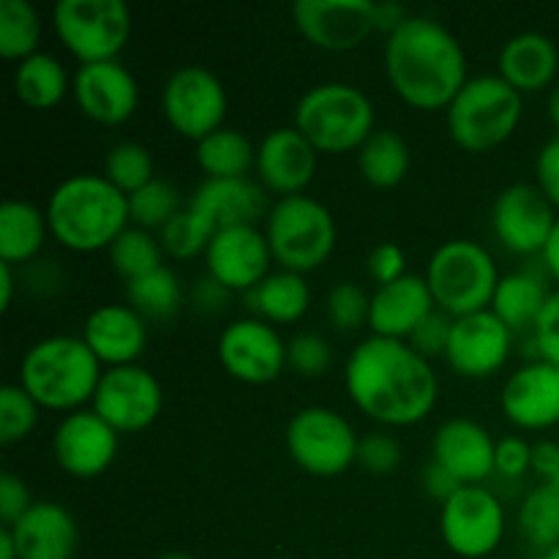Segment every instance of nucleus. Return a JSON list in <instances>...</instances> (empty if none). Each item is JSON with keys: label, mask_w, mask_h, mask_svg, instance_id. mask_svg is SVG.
<instances>
[{"label": "nucleus", "mask_w": 559, "mask_h": 559, "mask_svg": "<svg viewBox=\"0 0 559 559\" xmlns=\"http://www.w3.org/2000/svg\"><path fill=\"white\" fill-rule=\"evenodd\" d=\"M513 331L491 309L453 320L445 360L459 377L486 380L508 364Z\"/></svg>", "instance_id": "obj_17"}, {"label": "nucleus", "mask_w": 559, "mask_h": 559, "mask_svg": "<svg viewBox=\"0 0 559 559\" xmlns=\"http://www.w3.org/2000/svg\"><path fill=\"white\" fill-rule=\"evenodd\" d=\"M530 469H533V445L524 437H502L495 451V473L516 480Z\"/></svg>", "instance_id": "obj_49"}, {"label": "nucleus", "mask_w": 559, "mask_h": 559, "mask_svg": "<svg viewBox=\"0 0 559 559\" xmlns=\"http://www.w3.org/2000/svg\"><path fill=\"white\" fill-rule=\"evenodd\" d=\"M557 207L535 183H513L491 205V229L511 254H544L557 227Z\"/></svg>", "instance_id": "obj_14"}, {"label": "nucleus", "mask_w": 559, "mask_h": 559, "mask_svg": "<svg viewBox=\"0 0 559 559\" xmlns=\"http://www.w3.org/2000/svg\"><path fill=\"white\" fill-rule=\"evenodd\" d=\"M355 464L371 475H388L402 464V445H399L396 437L385 435V431H369V435L360 437L358 462Z\"/></svg>", "instance_id": "obj_45"}, {"label": "nucleus", "mask_w": 559, "mask_h": 559, "mask_svg": "<svg viewBox=\"0 0 559 559\" xmlns=\"http://www.w3.org/2000/svg\"><path fill=\"white\" fill-rule=\"evenodd\" d=\"M271 246L257 224L218 229L205 251L207 276L229 293H251L262 278L271 276Z\"/></svg>", "instance_id": "obj_19"}, {"label": "nucleus", "mask_w": 559, "mask_h": 559, "mask_svg": "<svg viewBox=\"0 0 559 559\" xmlns=\"http://www.w3.org/2000/svg\"><path fill=\"white\" fill-rule=\"evenodd\" d=\"M229 289H224L222 284L218 282H213L211 276L205 278V282L200 284V287L194 289V298H197V304L202 306V309H207V311H216V309H222L224 306V300L229 298Z\"/></svg>", "instance_id": "obj_55"}, {"label": "nucleus", "mask_w": 559, "mask_h": 559, "mask_svg": "<svg viewBox=\"0 0 559 559\" xmlns=\"http://www.w3.org/2000/svg\"><path fill=\"white\" fill-rule=\"evenodd\" d=\"M344 388L366 418L404 429L429 418L440 399V380L431 360L409 342L369 336L353 349L344 369Z\"/></svg>", "instance_id": "obj_1"}, {"label": "nucleus", "mask_w": 559, "mask_h": 559, "mask_svg": "<svg viewBox=\"0 0 559 559\" xmlns=\"http://www.w3.org/2000/svg\"><path fill=\"white\" fill-rule=\"evenodd\" d=\"M413 153L407 140L393 129H377L358 151V169L374 189H396L409 173Z\"/></svg>", "instance_id": "obj_32"}, {"label": "nucleus", "mask_w": 559, "mask_h": 559, "mask_svg": "<svg viewBox=\"0 0 559 559\" xmlns=\"http://www.w3.org/2000/svg\"><path fill=\"white\" fill-rule=\"evenodd\" d=\"M333 364V349L320 333H298L287 342V366L300 377H322Z\"/></svg>", "instance_id": "obj_44"}, {"label": "nucleus", "mask_w": 559, "mask_h": 559, "mask_svg": "<svg viewBox=\"0 0 559 559\" xmlns=\"http://www.w3.org/2000/svg\"><path fill=\"white\" fill-rule=\"evenodd\" d=\"M71 96L85 118L102 126H120L140 107V85L120 60L87 63L74 71Z\"/></svg>", "instance_id": "obj_20"}, {"label": "nucleus", "mask_w": 559, "mask_h": 559, "mask_svg": "<svg viewBox=\"0 0 559 559\" xmlns=\"http://www.w3.org/2000/svg\"><path fill=\"white\" fill-rule=\"evenodd\" d=\"M424 489L431 500L445 502V500H451L459 489H462V484H459V480L453 478L445 467H440L437 462H429V467L424 469Z\"/></svg>", "instance_id": "obj_52"}, {"label": "nucleus", "mask_w": 559, "mask_h": 559, "mask_svg": "<svg viewBox=\"0 0 559 559\" xmlns=\"http://www.w3.org/2000/svg\"><path fill=\"white\" fill-rule=\"evenodd\" d=\"M52 453L58 467L71 478H98L118 456V431L93 409H76L55 429Z\"/></svg>", "instance_id": "obj_18"}, {"label": "nucleus", "mask_w": 559, "mask_h": 559, "mask_svg": "<svg viewBox=\"0 0 559 559\" xmlns=\"http://www.w3.org/2000/svg\"><path fill=\"white\" fill-rule=\"evenodd\" d=\"M500 76L519 93H538L555 82L559 71L557 44L544 33H519L508 38L497 58Z\"/></svg>", "instance_id": "obj_28"}, {"label": "nucleus", "mask_w": 559, "mask_h": 559, "mask_svg": "<svg viewBox=\"0 0 559 559\" xmlns=\"http://www.w3.org/2000/svg\"><path fill=\"white\" fill-rule=\"evenodd\" d=\"M440 535L448 549L464 559L495 555L506 535L502 502L486 486H462L440 508Z\"/></svg>", "instance_id": "obj_12"}, {"label": "nucleus", "mask_w": 559, "mask_h": 559, "mask_svg": "<svg viewBox=\"0 0 559 559\" xmlns=\"http://www.w3.org/2000/svg\"><path fill=\"white\" fill-rule=\"evenodd\" d=\"M535 186L559 211V134L540 147L538 162H535Z\"/></svg>", "instance_id": "obj_51"}, {"label": "nucleus", "mask_w": 559, "mask_h": 559, "mask_svg": "<svg viewBox=\"0 0 559 559\" xmlns=\"http://www.w3.org/2000/svg\"><path fill=\"white\" fill-rule=\"evenodd\" d=\"M107 251L109 265L126 284L136 282V278L147 276V273L164 265V249L156 235L142 227H134V224H129Z\"/></svg>", "instance_id": "obj_37"}, {"label": "nucleus", "mask_w": 559, "mask_h": 559, "mask_svg": "<svg viewBox=\"0 0 559 559\" xmlns=\"http://www.w3.org/2000/svg\"><path fill=\"white\" fill-rule=\"evenodd\" d=\"M49 235L71 251H102L131 224L129 197L104 175H71L47 200Z\"/></svg>", "instance_id": "obj_3"}, {"label": "nucleus", "mask_w": 559, "mask_h": 559, "mask_svg": "<svg viewBox=\"0 0 559 559\" xmlns=\"http://www.w3.org/2000/svg\"><path fill=\"white\" fill-rule=\"evenodd\" d=\"M524 115V96L500 74L469 76L445 109L448 134L462 151L489 153L516 134Z\"/></svg>", "instance_id": "obj_6"}, {"label": "nucleus", "mask_w": 559, "mask_h": 559, "mask_svg": "<svg viewBox=\"0 0 559 559\" xmlns=\"http://www.w3.org/2000/svg\"><path fill=\"white\" fill-rule=\"evenodd\" d=\"M287 451L304 473L317 478H336L358 462V442L353 424L331 407H304L287 424Z\"/></svg>", "instance_id": "obj_10"}, {"label": "nucleus", "mask_w": 559, "mask_h": 559, "mask_svg": "<svg viewBox=\"0 0 559 559\" xmlns=\"http://www.w3.org/2000/svg\"><path fill=\"white\" fill-rule=\"evenodd\" d=\"M409 11L399 3H377V31H382L385 36H391L393 31L404 25L409 20Z\"/></svg>", "instance_id": "obj_54"}, {"label": "nucleus", "mask_w": 559, "mask_h": 559, "mask_svg": "<svg viewBox=\"0 0 559 559\" xmlns=\"http://www.w3.org/2000/svg\"><path fill=\"white\" fill-rule=\"evenodd\" d=\"M33 502L36 500L31 497V489L25 486V480L16 473L3 469L0 473V522H3V527H11L14 522H20L31 511Z\"/></svg>", "instance_id": "obj_50"}, {"label": "nucleus", "mask_w": 559, "mask_h": 559, "mask_svg": "<svg viewBox=\"0 0 559 559\" xmlns=\"http://www.w3.org/2000/svg\"><path fill=\"white\" fill-rule=\"evenodd\" d=\"M14 265L9 262H0V309L9 311L11 300H14Z\"/></svg>", "instance_id": "obj_56"}, {"label": "nucleus", "mask_w": 559, "mask_h": 559, "mask_svg": "<svg viewBox=\"0 0 559 559\" xmlns=\"http://www.w3.org/2000/svg\"><path fill=\"white\" fill-rule=\"evenodd\" d=\"M189 207L213 229L249 227L267 211L265 189L251 178H205L191 194Z\"/></svg>", "instance_id": "obj_26"}, {"label": "nucleus", "mask_w": 559, "mask_h": 559, "mask_svg": "<svg viewBox=\"0 0 559 559\" xmlns=\"http://www.w3.org/2000/svg\"><path fill=\"white\" fill-rule=\"evenodd\" d=\"M549 484H551V486H555V489L559 491V473L555 475V478H551V480H549Z\"/></svg>", "instance_id": "obj_62"}, {"label": "nucleus", "mask_w": 559, "mask_h": 559, "mask_svg": "<svg viewBox=\"0 0 559 559\" xmlns=\"http://www.w3.org/2000/svg\"><path fill=\"white\" fill-rule=\"evenodd\" d=\"M38 404L20 382L0 388V445L11 448L27 440L38 424Z\"/></svg>", "instance_id": "obj_42"}, {"label": "nucleus", "mask_w": 559, "mask_h": 559, "mask_svg": "<svg viewBox=\"0 0 559 559\" xmlns=\"http://www.w3.org/2000/svg\"><path fill=\"white\" fill-rule=\"evenodd\" d=\"M9 530L20 559H74L80 549V527L58 502H33Z\"/></svg>", "instance_id": "obj_27"}, {"label": "nucleus", "mask_w": 559, "mask_h": 559, "mask_svg": "<svg viewBox=\"0 0 559 559\" xmlns=\"http://www.w3.org/2000/svg\"><path fill=\"white\" fill-rule=\"evenodd\" d=\"M218 364L246 385H267L287 366V344L273 325L243 317L229 322L218 336Z\"/></svg>", "instance_id": "obj_15"}, {"label": "nucleus", "mask_w": 559, "mask_h": 559, "mask_svg": "<svg viewBox=\"0 0 559 559\" xmlns=\"http://www.w3.org/2000/svg\"><path fill=\"white\" fill-rule=\"evenodd\" d=\"M186 205H180V194L173 183L156 178L129 197V216L134 227L147 233H162Z\"/></svg>", "instance_id": "obj_40"}, {"label": "nucleus", "mask_w": 559, "mask_h": 559, "mask_svg": "<svg viewBox=\"0 0 559 559\" xmlns=\"http://www.w3.org/2000/svg\"><path fill=\"white\" fill-rule=\"evenodd\" d=\"M500 407L513 426L524 431H546L559 426V369L533 360L506 380Z\"/></svg>", "instance_id": "obj_22"}, {"label": "nucleus", "mask_w": 559, "mask_h": 559, "mask_svg": "<svg viewBox=\"0 0 559 559\" xmlns=\"http://www.w3.org/2000/svg\"><path fill=\"white\" fill-rule=\"evenodd\" d=\"M451 328H453V317H448L445 311L437 309L420 322L418 331H415L407 342L409 347H413L418 355H424L426 360H431L435 355H442V358H445L448 342H451Z\"/></svg>", "instance_id": "obj_46"}, {"label": "nucleus", "mask_w": 559, "mask_h": 559, "mask_svg": "<svg viewBox=\"0 0 559 559\" xmlns=\"http://www.w3.org/2000/svg\"><path fill=\"white\" fill-rule=\"evenodd\" d=\"M52 27L80 66H87L118 60L129 44L134 20L123 0H58Z\"/></svg>", "instance_id": "obj_9"}, {"label": "nucleus", "mask_w": 559, "mask_h": 559, "mask_svg": "<svg viewBox=\"0 0 559 559\" xmlns=\"http://www.w3.org/2000/svg\"><path fill=\"white\" fill-rule=\"evenodd\" d=\"M126 304L140 311L145 320H169L183 306V287L175 271L162 265L147 276L126 284Z\"/></svg>", "instance_id": "obj_35"}, {"label": "nucleus", "mask_w": 559, "mask_h": 559, "mask_svg": "<svg viewBox=\"0 0 559 559\" xmlns=\"http://www.w3.org/2000/svg\"><path fill=\"white\" fill-rule=\"evenodd\" d=\"M102 360L82 336H49L33 344L20 364V385L52 413H76L93 402L102 382Z\"/></svg>", "instance_id": "obj_4"}, {"label": "nucleus", "mask_w": 559, "mask_h": 559, "mask_svg": "<svg viewBox=\"0 0 559 559\" xmlns=\"http://www.w3.org/2000/svg\"><path fill=\"white\" fill-rule=\"evenodd\" d=\"M11 87H14L16 102L25 104L27 109H52L71 91V80L66 66L55 55L36 52L16 63Z\"/></svg>", "instance_id": "obj_31"}, {"label": "nucleus", "mask_w": 559, "mask_h": 559, "mask_svg": "<svg viewBox=\"0 0 559 559\" xmlns=\"http://www.w3.org/2000/svg\"><path fill=\"white\" fill-rule=\"evenodd\" d=\"M216 229L205 222V218L197 216L189 205L167 224V227L158 233V243H162L164 254L173 257V260L189 262L194 257H205L207 246H211Z\"/></svg>", "instance_id": "obj_41"}, {"label": "nucleus", "mask_w": 559, "mask_h": 559, "mask_svg": "<svg viewBox=\"0 0 559 559\" xmlns=\"http://www.w3.org/2000/svg\"><path fill=\"white\" fill-rule=\"evenodd\" d=\"M546 300H549V289L544 287V282L538 276H533V273H508L497 284L489 309L513 333L533 331Z\"/></svg>", "instance_id": "obj_33"}, {"label": "nucleus", "mask_w": 559, "mask_h": 559, "mask_svg": "<svg viewBox=\"0 0 559 559\" xmlns=\"http://www.w3.org/2000/svg\"><path fill=\"white\" fill-rule=\"evenodd\" d=\"M41 16L31 0H0V55L22 63L38 52Z\"/></svg>", "instance_id": "obj_36"}, {"label": "nucleus", "mask_w": 559, "mask_h": 559, "mask_svg": "<svg viewBox=\"0 0 559 559\" xmlns=\"http://www.w3.org/2000/svg\"><path fill=\"white\" fill-rule=\"evenodd\" d=\"M382 63L393 93L420 112L448 109L469 80L462 41L424 14H413L385 38Z\"/></svg>", "instance_id": "obj_2"}, {"label": "nucleus", "mask_w": 559, "mask_h": 559, "mask_svg": "<svg viewBox=\"0 0 559 559\" xmlns=\"http://www.w3.org/2000/svg\"><path fill=\"white\" fill-rule=\"evenodd\" d=\"M227 104V91H224L222 80L205 66H183L164 82V120L186 140L200 142L213 131L224 129Z\"/></svg>", "instance_id": "obj_11"}, {"label": "nucleus", "mask_w": 559, "mask_h": 559, "mask_svg": "<svg viewBox=\"0 0 559 559\" xmlns=\"http://www.w3.org/2000/svg\"><path fill=\"white\" fill-rule=\"evenodd\" d=\"M0 559H20V555H16L14 535H11L9 527H0Z\"/></svg>", "instance_id": "obj_58"}, {"label": "nucleus", "mask_w": 559, "mask_h": 559, "mask_svg": "<svg viewBox=\"0 0 559 559\" xmlns=\"http://www.w3.org/2000/svg\"><path fill=\"white\" fill-rule=\"evenodd\" d=\"M544 559H559V546H555V549L544 551Z\"/></svg>", "instance_id": "obj_61"}, {"label": "nucleus", "mask_w": 559, "mask_h": 559, "mask_svg": "<svg viewBox=\"0 0 559 559\" xmlns=\"http://www.w3.org/2000/svg\"><path fill=\"white\" fill-rule=\"evenodd\" d=\"M82 338L107 369L131 366L147 347V320L129 304L98 306L87 314Z\"/></svg>", "instance_id": "obj_24"}, {"label": "nucleus", "mask_w": 559, "mask_h": 559, "mask_svg": "<svg viewBox=\"0 0 559 559\" xmlns=\"http://www.w3.org/2000/svg\"><path fill=\"white\" fill-rule=\"evenodd\" d=\"M500 278L489 249L467 238L442 243L426 267V284L437 309L453 320L489 309Z\"/></svg>", "instance_id": "obj_8"}, {"label": "nucleus", "mask_w": 559, "mask_h": 559, "mask_svg": "<svg viewBox=\"0 0 559 559\" xmlns=\"http://www.w3.org/2000/svg\"><path fill=\"white\" fill-rule=\"evenodd\" d=\"M519 530L538 549L559 546V491L551 484H540L524 497L519 508Z\"/></svg>", "instance_id": "obj_38"}, {"label": "nucleus", "mask_w": 559, "mask_h": 559, "mask_svg": "<svg viewBox=\"0 0 559 559\" xmlns=\"http://www.w3.org/2000/svg\"><path fill=\"white\" fill-rule=\"evenodd\" d=\"M293 22L300 36L325 52H349L377 31L371 0H298Z\"/></svg>", "instance_id": "obj_16"}, {"label": "nucleus", "mask_w": 559, "mask_h": 559, "mask_svg": "<svg viewBox=\"0 0 559 559\" xmlns=\"http://www.w3.org/2000/svg\"><path fill=\"white\" fill-rule=\"evenodd\" d=\"M162 382L145 366H115L104 369L91 409L107 420L118 435H136L153 426L162 415Z\"/></svg>", "instance_id": "obj_13"}, {"label": "nucleus", "mask_w": 559, "mask_h": 559, "mask_svg": "<svg viewBox=\"0 0 559 559\" xmlns=\"http://www.w3.org/2000/svg\"><path fill=\"white\" fill-rule=\"evenodd\" d=\"M374 104L349 82H322L309 87L295 104V129L317 147V153L360 151L374 134Z\"/></svg>", "instance_id": "obj_5"}, {"label": "nucleus", "mask_w": 559, "mask_h": 559, "mask_svg": "<svg viewBox=\"0 0 559 559\" xmlns=\"http://www.w3.org/2000/svg\"><path fill=\"white\" fill-rule=\"evenodd\" d=\"M366 273L377 287L399 282L407 276V257H404L402 246L396 243H380L371 249L369 260H366Z\"/></svg>", "instance_id": "obj_48"}, {"label": "nucleus", "mask_w": 559, "mask_h": 559, "mask_svg": "<svg viewBox=\"0 0 559 559\" xmlns=\"http://www.w3.org/2000/svg\"><path fill=\"white\" fill-rule=\"evenodd\" d=\"M49 235L47 213L33 202L5 200L0 205V262L22 265L36 260Z\"/></svg>", "instance_id": "obj_30"}, {"label": "nucleus", "mask_w": 559, "mask_h": 559, "mask_svg": "<svg viewBox=\"0 0 559 559\" xmlns=\"http://www.w3.org/2000/svg\"><path fill=\"white\" fill-rule=\"evenodd\" d=\"M317 147L295 126L273 129L257 145L254 173L265 191L282 197L306 194L317 173Z\"/></svg>", "instance_id": "obj_21"}, {"label": "nucleus", "mask_w": 559, "mask_h": 559, "mask_svg": "<svg viewBox=\"0 0 559 559\" xmlns=\"http://www.w3.org/2000/svg\"><path fill=\"white\" fill-rule=\"evenodd\" d=\"M431 311H437V304L429 284H426V276L407 273L399 282L377 287L371 295V336L407 342Z\"/></svg>", "instance_id": "obj_25"}, {"label": "nucleus", "mask_w": 559, "mask_h": 559, "mask_svg": "<svg viewBox=\"0 0 559 559\" xmlns=\"http://www.w3.org/2000/svg\"><path fill=\"white\" fill-rule=\"evenodd\" d=\"M533 342L540 360H546V364L557 366L559 369V289L557 293H549L544 311H540V317L535 320Z\"/></svg>", "instance_id": "obj_47"}, {"label": "nucleus", "mask_w": 559, "mask_h": 559, "mask_svg": "<svg viewBox=\"0 0 559 559\" xmlns=\"http://www.w3.org/2000/svg\"><path fill=\"white\" fill-rule=\"evenodd\" d=\"M497 442L489 431L469 418H453L437 429L431 462L445 467L462 486H484L495 475Z\"/></svg>", "instance_id": "obj_23"}, {"label": "nucleus", "mask_w": 559, "mask_h": 559, "mask_svg": "<svg viewBox=\"0 0 559 559\" xmlns=\"http://www.w3.org/2000/svg\"><path fill=\"white\" fill-rule=\"evenodd\" d=\"M549 120H551V126H555L557 134H559V82H557V87L551 91V96H549Z\"/></svg>", "instance_id": "obj_59"}, {"label": "nucleus", "mask_w": 559, "mask_h": 559, "mask_svg": "<svg viewBox=\"0 0 559 559\" xmlns=\"http://www.w3.org/2000/svg\"><path fill=\"white\" fill-rule=\"evenodd\" d=\"M540 257H544V265H546V271H549V276L559 284V218H557L555 233H551L549 243H546L544 254Z\"/></svg>", "instance_id": "obj_57"}, {"label": "nucleus", "mask_w": 559, "mask_h": 559, "mask_svg": "<svg viewBox=\"0 0 559 559\" xmlns=\"http://www.w3.org/2000/svg\"><path fill=\"white\" fill-rule=\"evenodd\" d=\"M325 314L338 333L358 331V328L369 325V314H371L369 293H366L360 284L338 282L336 287L328 293Z\"/></svg>", "instance_id": "obj_43"}, {"label": "nucleus", "mask_w": 559, "mask_h": 559, "mask_svg": "<svg viewBox=\"0 0 559 559\" xmlns=\"http://www.w3.org/2000/svg\"><path fill=\"white\" fill-rule=\"evenodd\" d=\"M246 295H249V306L257 320L267 325H293L300 317H306L311 306L309 282L293 271L271 273Z\"/></svg>", "instance_id": "obj_29"}, {"label": "nucleus", "mask_w": 559, "mask_h": 559, "mask_svg": "<svg viewBox=\"0 0 559 559\" xmlns=\"http://www.w3.org/2000/svg\"><path fill=\"white\" fill-rule=\"evenodd\" d=\"M257 147L238 129H218L197 142V164L207 178H249Z\"/></svg>", "instance_id": "obj_34"}, {"label": "nucleus", "mask_w": 559, "mask_h": 559, "mask_svg": "<svg viewBox=\"0 0 559 559\" xmlns=\"http://www.w3.org/2000/svg\"><path fill=\"white\" fill-rule=\"evenodd\" d=\"M265 238L282 271L306 276L331 260L338 233L333 213L320 200L295 194L273 202L265 218Z\"/></svg>", "instance_id": "obj_7"}, {"label": "nucleus", "mask_w": 559, "mask_h": 559, "mask_svg": "<svg viewBox=\"0 0 559 559\" xmlns=\"http://www.w3.org/2000/svg\"><path fill=\"white\" fill-rule=\"evenodd\" d=\"M158 559H197V557L183 555V551H167V555H162Z\"/></svg>", "instance_id": "obj_60"}, {"label": "nucleus", "mask_w": 559, "mask_h": 559, "mask_svg": "<svg viewBox=\"0 0 559 559\" xmlns=\"http://www.w3.org/2000/svg\"><path fill=\"white\" fill-rule=\"evenodd\" d=\"M533 473L549 484L559 473V445L557 442H538L533 445Z\"/></svg>", "instance_id": "obj_53"}, {"label": "nucleus", "mask_w": 559, "mask_h": 559, "mask_svg": "<svg viewBox=\"0 0 559 559\" xmlns=\"http://www.w3.org/2000/svg\"><path fill=\"white\" fill-rule=\"evenodd\" d=\"M102 175L115 186V189L123 191L126 197H131L134 191H140L142 186L156 180V167H153L151 151H147L142 142L126 140L109 147L107 158H104Z\"/></svg>", "instance_id": "obj_39"}]
</instances>
